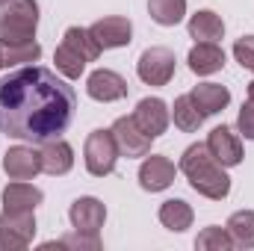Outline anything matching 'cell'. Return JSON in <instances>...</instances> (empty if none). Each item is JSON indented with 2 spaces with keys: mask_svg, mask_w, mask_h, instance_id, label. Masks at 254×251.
<instances>
[{
  "mask_svg": "<svg viewBox=\"0 0 254 251\" xmlns=\"http://www.w3.org/2000/svg\"><path fill=\"white\" fill-rule=\"evenodd\" d=\"M77 95L51 68L24 65L0 80V130L12 139L45 145L74 122Z\"/></svg>",
  "mask_w": 254,
  "mask_h": 251,
  "instance_id": "obj_1",
  "label": "cell"
},
{
  "mask_svg": "<svg viewBox=\"0 0 254 251\" xmlns=\"http://www.w3.org/2000/svg\"><path fill=\"white\" fill-rule=\"evenodd\" d=\"M181 172L190 178V187L213 201H222L231 192V178L225 175V166L216 163V157L210 154L207 142L190 145L181 157Z\"/></svg>",
  "mask_w": 254,
  "mask_h": 251,
  "instance_id": "obj_2",
  "label": "cell"
},
{
  "mask_svg": "<svg viewBox=\"0 0 254 251\" xmlns=\"http://www.w3.org/2000/svg\"><path fill=\"white\" fill-rule=\"evenodd\" d=\"M39 3L36 0H3L0 3V45H24L36 39Z\"/></svg>",
  "mask_w": 254,
  "mask_h": 251,
  "instance_id": "obj_3",
  "label": "cell"
},
{
  "mask_svg": "<svg viewBox=\"0 0 254 251\" xmlns=\"http://www.w3.org/2000/svg\"><path fill=\"white\" fill-rule=\"evenodd\" d=\"M36 237L33 210H3L0 216V251H21Z\"/></svg>",
  "mask_w": 254,
  "mask_h": 251,
  "instance_id": "obj_4",
  "label": "cell"
},
{
  "mask_svg": "<svg viewBox=\"0 0 254 251\" xmlns=\"http://www.w3.org/2000/svg\"><path fill=\"white\" fill-rule=\"evenodd\" d=\"M86 169L95 175V178H104L116 169V160H119V145L113 139V130H92L86 136Z\"/></svg>",
  "mask_w": 254,
  "mask_h": 251,
  "instance_id": "obj_5",
  "label": "cell"
},
{
  "mask_svg": "<svg viewBox=\"0 0 254 251\" xmlns=\"http://www.w3.org/2000/svg\"><path fill=\"white\" fill-rule=\"evenodd\" d=\"M136 71H139L142 83H148V86H166L175 77V54L169 48H148L139 57Z\"/></svg>",
  "mask_w": 254,
  "mask_h": 251,
  "instance_id": "obj_6",
  "label": "cell"
},
{
  "mask_svg": "<svg viewBox=\"0 0 254 251\" xmlns=\"http://www.w3.org/2000/svg\"><path fill=\"white\" fill-rule=\"evenodd\" d=\"M110 130H113V139H116V145H119V154H125L127 160H130V157H148V154H151L154 136H148L142 127L136 125L133 116L119 119Z\"/></svg>",
  "mask_w": 254,
  "mask_h": 251,
  "instance_id": "obj_7",
  "label": "cell"
},
{
  "mask_svg": "<svg viewBox=\"0 0 254 251\" xmlns=\"http://www.w3.org/2000/svg\"><path fill=\"white\" fill-rule=\"evenodd\" d=\"M3 172L12 181H33L42 172V154L27 145H15L3 154Z\"/></svg>",
  "mask_w": 254,
  "mask_h": 251,
  "instance_id": "obj_8",
  "label": "cell"
},
{
  "mask_svg": "<svg viewBox=\"0 0 254 251\" xmlns=\"http://www.w3.org/2000/svg\"><path fill=\"white\" fill-rule=\"evenodd\" d=\"M68 219H71V228L80 231V234H98L104 228V219H107V207L92 198V195H83L71 204L68 210Z\"/></svg>",
  "mask_w": 254,
  "mask_h": 251,
  "instance_id": "obj_9",
  "label": "cell"
},
{
  "mask_svg": "<svg viewBox=\"0 0 254 251\" xmlns=\"http://www.w3.org/2000/svg\"><path fill=\"white\" fill-rule=\"evenodd\" d=\"M207 148H210V154L216 157V163L225 166V169L243 163V142H240V136H237L231 127H225V125L213 127L210 136H207Z\"/></svg>",
  "mask_w": 254,
  "mask_h": 251,
  "instance_id": "obj_10",
  "label": "cell"
},
{
  "mask_svg": "<svg viewBox=\"0 0 254 251\" xmlns=\"http://www.w3.org/2000/svg\"><path fill=\"white\" fill-rule=\"evenodd\" d=\"M175 172L178 169H175V163L169 157L151 154L139 166V184H142V189H148V192H163V189H169L175 184Z\"/></svg>",
  "mask_w": 254,
  "mask_h": 251,
  "instance_id": "obj_11",
  "label": "cell"
},
{
  "mask_svg": "<svg viewBox=\"0 0 254 251\" xmlns=\"http://www.w3.org/2000/svg\"><path fill=\"white\" fill-rule=\"evenodd\" d=\"M86 92H89L95 101H101V104H113V101H122L127 95V80L122 74L110 71V68H98V71L89 74Z\"/></svg>",
  "mask_w": 254,
  "mask_h": 251,
  "instance_id": "obj_12",
  "label": "cell"
},
{
  "mask_svg": "<svg viewBox=\"0 0 254 251\" xmlns=\"http://www.w3.org/2000/svg\"><path fill=\"white\" fill-rule=\"evenodd\" d=\"M169 119H172V113H169L166 101H160V98H142L136 104V110H133V122L142 127L148 136H154V139L160 133H166Z\"/></svg>",
  "mask_w": 254,
  "mask_h": 251,
  "instance_id": "obj_13",
  "label": "cell"
},
{
  "mask_svg": "<svg viewBox=\"0 0 254 251\" xmlns=\"http://www.w3.org/2000/svg\"><path fill=\"white\" fill-rule=\"evenodd\" d=\"M89 30H92L95 42H98L104 51H107V48H127V45H130V36H133L130 21H127V18H122V15L101 18V21H95Z\"/></svg>",
  "mask_w": 254,
  "mask_h": 251,
  "instance_id": "obj_14",
  "label": "cell"
},
{
  "mask_svg": "<svg viewBox=\"0 0 254 251\" xmlns=\"http://www.w3.org/2000/svg\"><path fill=\"white\" fill-rule=\"evenodd\" d=\"M42 172H48V175H68L71 172V166H74V151H71V145L63 142V139H51V142H45L42 145Z\"/></svg>",
  "mask_w": 254,
  "mask_h": 251,
  "instance_id": "obj_15",
  "label": "cell"
},
{
  "mask_svg": "<svg viewBox=\"0 0 254 251\" xmlns=\"http://www.w3.org/2000/svg\"><path fill=\"white\" fill-rule=\"evenodd\" d=\"M225 65V51L216 42H198L190 51V68L192 74H216Z\"/></svg>",
  "mask_w": 254,
  "mask_h": 251,
  "instance_id": "obj_16",
  "label": "cell"
},
{
  "mask_svg": "<svg viewBox=\"0 0 254 251\" xmlns=\"http://www.w3.org/2000/svg\"><path fill=\"white\" fill-rule=\"evenodd\" d=\"M190 95L204 116H216L231 104V92L225 86H219V83H198Z\"/></svg>",
  "mask_w": 254,
  "mask_h": 251,
  "instance_id": "obj_17",
  "label": "cell"
},
{
  "mask_svg": "<svg viewBox=\"0 0 254 251\" xmlns=\"http://www.w3.org/2000/svg\"><path fill=\"white\" fill-rule=\"evenodd\" d=\"M42 189L27 184V181H15L3 189V210H36L42 204Z\"/></svg>",
  "mask_w": 254,
  "mask_h": 251,
  "instance_id": "obj_18",
  "label": "cell"
},
{
  "mask_svg": "<svg viewBox=\"0 0 254 251\" xmlns=\"http://www.w3.org/2000/svg\"><path fill=\"white\" fill-rule=\"evenodd\" d=\"M190 36L195 42H219L225 36V21L210 9H201L190 18Z\"/></svg>",
  "mask_w": 254,
  "mask_h": 251,
  "instance_id": "obj_19",
  "label": "cell"
},
{
  "mask_svg": "<svg viewBox=\"0 0 254 251\" xmlns=\"http://www.w3.org/2000/svg\"><path fill=\"white\" fill-rule=\"evenodd\" d=\"M160 222H163V228L181 234V231H187L192 225V207L187 201H181V198H172V201H166L160 207Z\"/></svg>",
  "mask_w": 254,
  "mask_h": 251,
  "instance_id": "obj_20",
  "label": "cell"
},
{
  "mask_svg": "<svg viewBox=\"0 0 254 251\" xmlns=\"http://www.w3.org/2000/svg\"><path fill=\"white\" fill-rule=\"evenodd\" d=\"M225 228H228L234 246H240V249H254V210H240V213H234Z\"/></svg>",
  "mask_w": 254,
  "mask_h": 251,
  "instance_id": "obj_21",
  "label": "cell"
},
{
  "mask_svg": "<svg viewBox=\"0 0 254 251\" xmlns=\"http://www.w3.org/2000/svg\"><path fill=\"white\" fill-rule=\"evenodd\" d=\"M148 12H151V18L157 24L175 27L187 15V0H148Z\"/></svg>",
  "mask_w": 254,
  "mask_h": 251,
  "instance_id": "obj_22",
  "label": "cell"
},
{
  "mask_svg": "<svg viewBox=\"0 0 254 251\" xmlns=\"http://www.w3.org/2000/svg\"><path fill=\"white\" fill-rule=\"evenodd\" d=\"M172 116H175V125L181 127V130H187V133L198 130V127H201V122L207 119V116L198 110V104L192 101V95H181V98L175 101V110H172Z\"/></svg>",
  "mask_w": 254,
  "mask_h": 251,
  "instance_id": "obj_23",
  "label": "cell"
},
{
  "mask_svg": "<svg viewBox=\"0 0 254 251\" xmlns=\"http://www.w3.org/2000/svg\"><path fill=\"white\" fill-rule=\"evenodd\" d=\"M54 63H57V71L63 74L65 80H77L83 74V68H86V57L80 51H74L68 42H63L57 48V54H54Z\"/></svg>",
  "mask_w": 254,
  "mask_h": 251,
  "instance_id": "obj_24",
  "label": "cell"
},
{
  "mask_svg": "<svg viewBox=\"0 0 254 251\" xmlns=\"http://www.w3.org/2000/svg\"><path fill=\"white\" fill-rule=\"evenodd\" d=\"M63 42H68L74 51H80L83 57H86V63H95L98 57H101V45L95 42V36H92V30H83V27H68L63 36Z\"/></svg>",
  "mask_w": 254,
  "mask_h": 251,
  "instance_id": "obj_25",
  "label": "cell"
},
{
  "mask_svg": "<svg viewBox=\"0 0 254 251\" xmlns=\"http://www.w3.org/2000/svg\"><path fill=\"white\" fill-rule=\"evenodd\" d=\"M195 249L198 251H231L234 249V240H231L228 228H216V225H210V228H204V231L198 234Z\"/></svg>",
  "mask_w": 254,
  "mask_h": 251,
  "instance_id": "obj_26",
  "label": "cell"
},
{
  "mask_svg": "<svg viewBox=\"0 0 254 251\" xmlns=\"http://www.w3.org/2000/svg\"><path fill=\"white\" fill-rule=\"evenodd\" d=\"M42 57V45L33 39V42H24V45H12V48H3V63L6 65H33Z\"/></svg>",
  "mask_w": 254,
  "mask_h": 251,
  "instance_id": "obj_27",
  "label": "cell"
},
{
  "mask_svg": "<svg viewBox=\"0 0 254 251\" xmlns=\"http://www.w3.org/2000/svg\"><path fill=\"white\" fill-rule=\"evenodd\" d=\"M42 249H101V240H98V234H80V231H74L71 237L45 243Z\"/></svg>",
  "mask_w": 254,
  "mask_h": 251,
  "instance_id": "obj_28",
  "label": "cell"
},
{
  "mask_svg": "<svg viewBox=\"0 0 254 251\" xmlns=\"http://www.w3.org/2000/svg\"><path fill=\"white\" fill-rule=\"evenodd\" d=\"M234 57H237V63L243 65V68L254 71V36H243V39H237V45H234Z\"/></svg>",
  "mask_w": 254,
  "mask_h": 251,
  "instance_id": "obj_29",
  "label": "cell"
},
{
  "mask_svg": "<svg viewBox=\"0 0 254 251\" xmlns=\"http://www.w3.org/2000/svg\"><path fill=\"white\" fill-rule=\"evenodd\" d=\"M240 133L246 136V139H254V101L249 104H243V110H240Z\"/></svg>",
  "mask_w": 254,
  "mask_h": 251,
  "instance_id": "obj_30",
  "label": "cell"
},
{
  "mask_svg": "<svg viewBox=\"0 0 254 251\" xmlns=\"http://www.w3.org/2000/svg\"><path fill=\"white\" fill-rule=\"evenodd\" d=\"M249 101H254V80L249 83Z\"/></svg>",
  "mask_w": 254,
  "mask_h": 251,
  "instance_id": "obj_31",
  "label": "cell"
},
{
  "mask_svg": "<svg viewBox=\"0 0 254 251\" xmlns=\"http://www.w3.org/2000/svg\"><path fill=\"white\" fill-rule=\"evenodd\" d=\"M3 65H6V63H3V51H0V68H3Z\"/></svg>",
  "mask_w": 254,
  "mask_h": 251,
  "instance_id": "obj_32",
  "label": "cell"
},
{
  "mask_svg": "<svg viewBox=\"0 0 254 251\" xmlns=\"http://www.w3.org/2000/svg\"><path fill=\"white\" fill-rule=\"evenodd\" d=\"M0 3H3V0H0Z\"/></svg>",
  "mask_w": 254,
  "mask_h": 251,
  "instance_id": "obj_33",
  "label": "cell"
}]
</instances>
